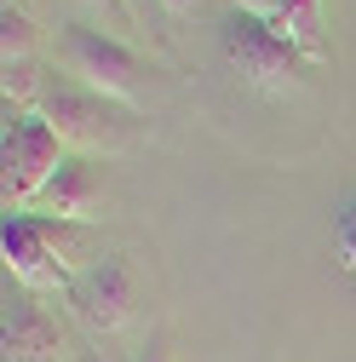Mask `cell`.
<instances>
[{
	"label": "cell",
	"instance_id": "4fadbf2b",
	"mask_svg": "<svg viewBox=\"0 0 356 362\" xmlns=\"http://www.w3.org/2000/svg\"><path fill=\"white\" fill-rule=\"evenodd\" d=\"M155 6H161L167 18H196V12L207 6V0H155Z\"/></svg>",
	"mask_w": 356,
	"mask_h": 362
},
{
	"label": "cell",
	"instance_id": "52a82bcc",
	"mask_svg": "<svg viewBox=\"0 0 356 362\" xmlns=\"http://www.w3.org/2000/svg\"><path fill=\"white\" fill-rule=\"evenodd\" d=\"M104 196H109V190H104L98 161H93V156H64V167L47 178V190L35 196V207H29V213L86 224V218H98V213H104Z\"/></svg>",
	"mask_w": 356,
	"mask_h": 362
},
{
	"label": "cell",
	"instance_id": "7c38bea8",
	"mask_svg": "<svg viewBox=\"0 0 356 362\" xmlns=\"http://www.w3.org/2000/svg\"><path fill=\"white\" fill-rule=\"evenodd\" d=\"M333 236H339V259L356 270V196L339 207V224H333Z\"/></svg>",
	"mask_w": 356,
	"mask_h": 362
},
{
	"label": "cell",
	"instance_id": "5bb4252c",
	"mask_svg": "<svg viewBox=\"0 0 356 362\" xmlns=\"http://www.w3.org/2000/svg\"><path fill=\"white\" fill-rule=\"evenodd\" d=\"M138 362H167V345H161V339H155V345H144V351H138Z\"/></svg>",
	"mask_w": 356,
	"mask_h": 362
},
{
	"label": "cell",
	"instance_id": "3957f363",
	"mask_svg": "<svg viewBox=\"0 0 356 362\" xmlns=\"http://www.w3.org/2000/svg\"><path fill=\"white\" fill-rule=\"evenodd\" d=\"M58 69L75 75V81H86L93 93H109V98L132 104V110H138L144 81H150V64L132 52L121 35L93 29V23H64L58 29Z\"/></svg>",
	"mask_w": 356,
	"mask_h": 362
},
{
	"label": "cell",
	"instance_id": "ba28073f",
	"mask_svg": "<svg viewBox=\"0 0 356 362\" xmlns=\"http://www.w3.org/2000/svg\"><path fill=\"white\" fill-rule=\"evenodd\" d=\"M236 6L253 12V18H264L276 35H287L310 64L328 58L322 52V6H316V0H236Z\"/></svg>",
	"mask_w": 356,
	"mask_h": 362
},
{
	"label": "cell",
	"instance_id": "6da1fadb",
	"mask_svg": "<svg viewBox=\"0 0 356 362\" xmlns=\"http://www.w3.org/2000/svg\"><path fill=\"white\" fill-rule=\"evenodd\" d=\"M35 115H47V127L64 139L69 156H121L138 144V110L109 98V93H93L86 81L64 75V69H47V81H40V104Z\"/></svg>",
	"mask_w": 356,
	"mask_h": 362
},
{
	"label": "cell",
	"instance_id": "8fae6325",
	"mask_svg": "<svg viewBox=\"0 0 356 362\" xmlns=\"http://www.w3.org/2000/svg\"><path fill=\"white\" fill-rule=\"evenodd\" d=\"M81 6H93L104 23H109V35H132V29H138V18H132V6H126V0H81Z\"/></svg>",
	"mask_w": 356,
	"mask_h": 362
},
{
	"label": "cell",
	"instance_id": "7a4b0ae2",
	"mask_svg": "<svg viewBox=\"0 0 356 362\" xmlns=\"http://www.w3.org/2000/svg\"><path fill=\"white\" fill-rule=\"evenodd\" d=\"M0 253H6V270H12L29 293L69 288L93 259H104L86 224H75V218H47V213H6Z\"/></svg>",
	"mask_w": 356,
	"mask_h": 362
},
{
	"label": "cell",
	"instance_id": "30bf717a",
	"mask_svg": "<svg viewBox=\"0 0 356 362\" xmlns=\"http://www.w3.org/2000/svg\"><path fill=\"white\" fill-rule=\"evenodd\" d=\"M35 23H29V12H18L12 0L0 6V64H35Z\"/></svg>",
	"mask_w": 356,
	"mask_h": 362
},
{
	"label": "cell",
	"instance_id": "277c9868",
	"mask_svg": "<svg viewBox=\"0 0 356 362\" xmlns=\"http://www.w3.org/2000/svg\"><path fill=\"white\" fill-rule=\"evenodd\" d=\"M64 139L47 127V115L35 110H6V139H0V202L6 213H29L35 196L47 190V178L64 167Z\"/></svg>",
	"mask_w": 356,
	"mask_h": 362
},
{
	"label": "cell",
	"instance_id": "9a60e30c",
	"mask_svg": "<svg viewBox=\"0 0 356 362\" xmlns=\"http://www.w3.org/2000/svg\"><path fill=\"white\" fill-rule=\"evenodd\" d=\"M126 6H132V18H144V12H150V0H126Z\"/></svg>",
	"mask_w": 356,
	"mask_h": 362
},
{
	"label": "cell",
	"instance_id": "8992f818",
	"mask_svg": "<svg viewBox=\"0 0 356 362\" xmlns=\"http://www.w3.org/2000/svg\"><path fill=\"white\" fill-rule=\"evenodd\" d=\"M69 305L81 310L86 328L98 334H115L132 322V310H138V282H132V264L121 253H104L81 270V276L69 282Z\"/></svg>",
	"mask_w": 356,
	"mask_h": 362
},
{
	"label": "cell",
	"instance_id": "9c48e42d",
	"mask_svg": "<svg viewBox=\"0 0 356 362\" xmlns=\"http://www.w3.org/2000/svg\"><path fill=\"white\" fill-rule=\"evenodd\" d=\"M6 362H58V328L29 299L6 305Z\"/></svg>",
	"mask_w": 356,
	"mask_h": 362
},
{
	"label": "cell",
	"instance_id": "5b68a950",
	"mask_svg": "<svg viewBox=\"0 0 356 362\" xmlns=\"http://www.w3.org/2000/svg\"><path fill=\"white\" fill-rule=\"evenodd\" d=\"M218 47H225V64H230L247 86H264V93H287V86H299L304 69H310V58L293 47L287 35H276L264 18L242 12V6L225 18Z\"/></svg>",
	"mask_w": 356,
	"mask_h": 362
}]
</instances>
